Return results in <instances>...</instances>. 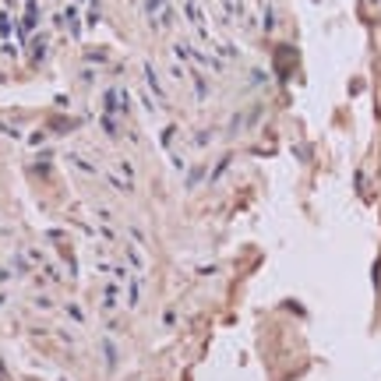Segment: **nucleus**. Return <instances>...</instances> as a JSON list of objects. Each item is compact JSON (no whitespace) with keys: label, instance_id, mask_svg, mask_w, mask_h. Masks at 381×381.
Here are the masks:
<instances>
[{"label":"nucleus","instance_id":"1","mask_svg":"<svg viewBox=\"0 0 381 381\" xmlns=\"http://www.w3.org/2000/svg\"><path fill=\"white\" fill-rule=\"evenodd\" d=\"M145 78H148V88L156 96H162V85H159V78H156V71H152V64H145Z\"/></svg>","mask_w":381,"mask_h":381},{"label":"nucleus","instance_id":"2","mask_svg":"<svg viewBox=\"0 0 381 381\" xmlns=\"http://www.w3.org/2000/svg\"><path fill=\"white\" fill-rule=\"evenodd\" d=\"M159 7H166V0H148V4H145V11H148V14H156Z\"/></svg>","mask_w":381,"mask_h":381},{"label":"nucleus","instance_id":"3","mask_svg":"<svg viewBox=\"0 0 381 381\" xmlns=\"http://www.w3.org/2000/svg\"><path fill=\"white\" fill-rule=\"evenodd\" d=\"M0 32H7V18H4V14H0Z\"/></svg>","mask_w":381,"mask_h":381}]
</instances>
